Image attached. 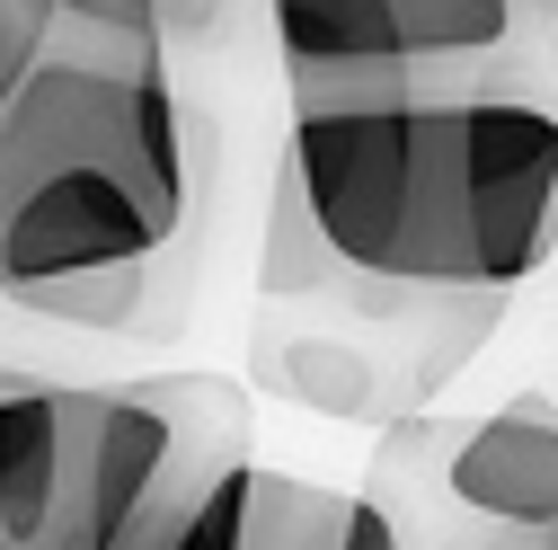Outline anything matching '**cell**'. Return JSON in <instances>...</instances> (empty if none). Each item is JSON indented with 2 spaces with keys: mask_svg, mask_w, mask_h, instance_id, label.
<instances>
[{
  "mask_svg": "<svg viewBox=\"0 0 558 550\" xmlns=\"http://www.w3.org/2000/svg\"><path fill=\"white\" fill-rule=\"evenodd\" d=\"M284 178L337 266L399 294H514L558 249V116L497 89L293 107Z\"/></svg>",
  "mask_w": 558,
  "mask_h": 550,
  "instance_id": "1",
  "label": "cell"
},
{
  "mask_svg": "<svg viewBox=\"0 0 558 550\" xmlns=\"http://www.w3.org/2000/svg\"><path fill=\"white\" fill-rule=\"evenodd\" d=\"M186 231V107L160 45L53 27L0 107V302L53 275L151 266Z\"/></svg>",
  "mask_w": 558,
  "mask_h": 550,
  "instance_id": "2",
  "label": "cell"
},
{
  "mask_svg": "<svg viewBox=\"0 0 558 550\" xmlns=\"http://www.w3.org/2000/svg\"><path fill=\"white\" fill-rule=\"evenodd\" d=\"M151 382H36L0 364V550H116L169 470Z\"/></svg>",
  "mask_w": 558,
  "mask_h": 550,
  "instance_id": "3",
  "label": "cell"
},
{
  "mask_svg": "<svg viewBox=\"0 0 558 550\" xmlns=\"http://www.w3.org/2000/svg\"><path fill=\"white\" fill-rule=\"evenodd\" d=\"M275 45H284V72H293V107L435 89L408 45L399 0H275Z\"/></svg>",
  "mask_w": 558,
  "mask_h": 550,
  "instance_id": "4",
  "label": "cell"
},
{
  "mask_svg": "<svg viewBox=\"0 0 558 550\" xmlns=\"http://www.w3.org/2000/svg\"><path fill=\"white\" fill-rule=\"evenodd\" d=\"M178 550H408L399 515L381 498H345V489H311L293 470H231L204 524Z\"/></svg>",
  "mask_w": 558,
  "mask_h": 550,
  "instance_id": "5",
  "label": "cell"
},
{
  "mask_svg": "<svg viewBox=\"0 0 558 550\" xmlns=\"http://www.w3.org/2000/svg\"><path fill=\"white\" fill-rule=\"evenodd\" d=\"M444 498L470 524L506 533H558V408L514 399L497 418H478L444 453Z\"/></svg>",
  "mask_w": 558,
  "mask_h": 550,
  "instance_id": "6",
  "label": "cell"
},
{
  "mask_svg": "<svg viewBox=\"0 0 558 550\" xmlns=\"http://www.w3.org/2000/svg\"><path fill=\"white\" fill-rule=\"evenodd\" d=\"M399 19L435 89H487L497 62L549 27V0H399Z\"/></svg>",
  "mask_w": 558,
  "mask_h": 550,
  "instance_id": "7",
  "label": "cell"
},
{
  "mask_svg": "<svg viewBox=\"0 0 558 550\" xmlns=\"http://www.w3.org/2000/svg\"><path fill=\"white\" fill-rule=\"evenodd\" d=\"M151 294V266H98V275H53V285H27L19 311L62 320V328H133Z\"/></svg>",
  "mask_w": 558,
  "mask_h": 550,
  "instance_id": "8",
  "label": "cell"
},
{
  "mask_svg": "<svg viewBox=\"0 0 558 550\" xmlns=\"http://www.w3.org/2000/svg\"><path fill=\"white\" fill-rule=\"evenodd\" d=\"M53 27L116 36V45H169L160 36V0H53Z\"/></svg>",
  "mask_w": 558,
  "mask_h": 550,
  "instance_id": "9",
  "label": "cell"
},
{
  "mask_svg": "<svg viewBox=\"0 0 558 550\" xmlns=\"http://www.w3.org/2000/svg\"><path fill=\"white\" fill-rule=\"evenodd\" d=\"M45 36H53V0H0V107H10L19 81L36 72Z\"/></svg>",
  "mask_w": 558,
  "mask_h": 550,
  "instance_id": "10",
  "label": "cell"
},
{
  "mask_svg": "<svg viewBox=\"0 0 558 550\" xmlns=\"http://www.w3.org/2000/svg\"><path fill=\"white\" fill-rule=\"evenodd\" d=\"M222 19V0H160V36H204Z\"/></svg>",
  "mask_w": 558,
  "mask_h": 550,
  "instance_id": "11",
  "label": "cell"
},
{
  "mask_svg": "<svg viewBox=\"0 0 558 550\" xmlns=\"http://www.w3.org/2000/svg\"><path fill=\"white\" fill-rule=\"evenodd\" d=\"M461 524H470V515H461ZM452 550H523V533H506V524H470Z\"/></svg>",
  "mask_w": 558,
  "mask_h": 550,
  "instance_id": "12",
  "label": "cell"
},
{
  "mask_svg": "<svg viewBox=\"0 0 558 550\" xmlns=\"http://www.w3.org/2000/svg\"><path fill=\"white\" fill-rule=\"evenodd\" d=\"M523 550H558V533H523Z\"/></svg>",
  "mask_w": 558,
  "mask_h": 550,
  "instance_id": "13",
  "label": "cell"
},
{
  "mask_svg": "<svg viewBox=\"0 0 558 550\" xmlns=\"http://www.w3.org/2000/svg\"><path fill=\"white\" fill-rule=\"evenodd\" d=\"M549 36H558V0H549Z\"/></svg>",
  "mask_w": 558,
  "mask_h": 550,
  "instance_id": "14",
  "label": "cell"
}]
</instances>
